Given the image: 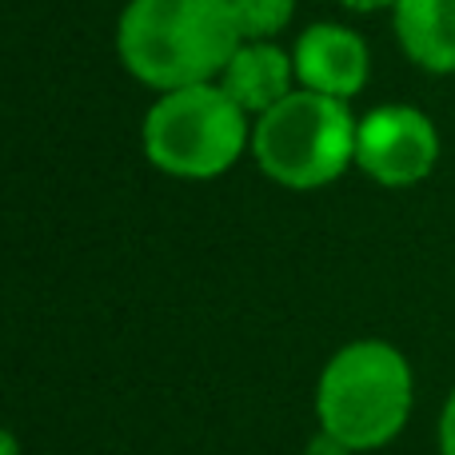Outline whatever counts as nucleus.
Wrapping results in <instances>:
<instances>
[{"instance_id": "13", "label": "nucleus", "mask_w": 455, "mask_h": 455, "mask_svg": "<svg viewBox=\"0 0 455 455\" xmlns=\"http://www.w3.org/2000/svg\"><path fill=\"white\" fill-rule=\"evenodd\" d=\"M0 455H20V440L8 427H0Z\"/></svg>"}, {"instance_id": "4", "label": "nucleus", "mask_w": 455, "mask_h": 455, "mask_svg": "<svg viewBox=\"0 0 455 455\" xmlns=\"http://www.w3.org/2000/svg\"><path fill=\"white\" fill-rule=\"evenodd\" d=\"M248 124L243 108L220 84L164 92L144 116V152L156 168L184 180L220 176L240 160Z\"/></svg>"}, {"instance_id": "2", "label": "nucleus", "mask_w": 455, "mask_h": 455, "mask_svg": "<svg viewBox=\"0 0 455 455\" xmlns=\"http://www.w3.org/2000/svg\"><path fill=\"white\" fill-rule=\"evenodd\" d=\"M411 363L384 339H355L328 360L315 387L320 432L347 451H376L403 432L411 416Z\"/></svg>"}, {"instance_id": "8", "label": "nucleus", "mask_w": 455, "mask_h": 455, "mask_svg": "<svg viewBox=\"0 0 455 455\" xmlns=\"http://www.w3.org/2000/svg\"><path fill=\"white\" fill-rule=\"evenodd\" d=\"M291 72H296V64L283 56V48L267 44V40L264 44H240L228 60V68L220 72V88L243 112L264 116L288 96Z\"/></svg>"}, {"instance_id": "6", "label": "nucleus", "mask_w": 455, "mask_h": 455, "mask_svg": "<svg viewBox=\"0 0 455 455\" xmlns=\"http://www.w3.org/2000/svg\"><path fill=\"white\" fill-rule=\"evenodd\" d=\"M296 80L307 92L347 100L368 84V44L344 24H312L296 44Z\"/></svg>"}, {"instance_id": "3", "label": "nucleus", "mask_w": 455, "mask_h": 455, "mask_svg": "<svg viewBox=\"0 0 455 455\" xmlns=\"http://www.w3.org/2000/svg\"><path fill=\"white\" fill-rule=\"evenodd\" d=\"M355 128L347 100L320 92H288L272 112H264L251 132V152L259 168L283 188H323L339 180L355 160Z\"/></svg>"}, {"instance_id": "11", "label": "nucleus", "mask_w": 455, "mask_h": 455, "mask_svg": "<svg viewBox=\"0 0 455 455\" xmlns=\"http://www.w3.org/2000/svg\"><path fill=\"white\" fill-rule=\"evenodd\" d=\"M307 455H352V451H347L339 440H331L328 432H320V435L312 440V448H307Z\"/></svg>"}, {"instance_id": "12", "label": "nucleus", "mask_w": 455, "mask_h": 455, "mask_svg": "<svg viewBox=\"0 0 455 455\" xmlns=\"http://www.w3.org/2000/svg\"><path fill=\"white\" fill-rule=\"evenodd\" d=\"M344 8H352V12H379V8H395L400 0H339Z\"/></svg>"}, {"instance_id": "10", "label": "nucleus", "mask_w": 455, "mask_h": 455, "mask_svg": "<svg viewBox=\"0 0 455 455\" xmlns=\"http://www.w3.org/2000/svg\"><path fill=\"white\" fill-rule=\"evenodd\" d=\"M440 451L455 455V392L443 403V416H440Z\"/></svg>"}, {"instance_id": "7", "label": "nucleus", "mask_w": 455, "mask_h": 455, "mask_svg": "<svg viewBox=\"0 0 455 455\" xmlns=\"http://www.w3.org/2000/svg\"><path fill=\"white\" fill-rule=\"evenodd\" d=\"M392 16L411 64L435 76L455 72V0H400Z\"/></svg>"}, {"instance_id": "9", "label": "nucleus", "mask_w": 455, "mask_h": 455, "mask_svg": "<svg viewBox=\"0 0 455 455\" xmlns=\"http://www.w3.org/2000/svg\"><path fill=\"white\" fill-rule=\"evenodd\" d=\"M228 4H232L235 28L248 44H264V40L280 36L296 12V0H228Z\"/></svg>"}, {"instance_id": "5", "label": "nucleus", "mask_w": 455, "mask_h": 455, "mask_svg": "<svg viewBox=\"0 0 455 455\" xmlns=\"http://www.w3.org/2000/svg\"><path fill=\"white\" fill-rule=\"evenodd\" d=\"M440 160V132L432 116L411 104L371 108L355 128V164L384 188H411L427 180Z\"/></svg>"}, {"instance_id": "1", "label": "nucleus", "mask_w": 455, "mask_h": 455, "mask_svg": "<svg viewBox=\"0 0 455 455\" xmlns=\"http://www.w3.org/2000/svg\"><path fill=\"white\" fill-rule=\"evenodd\" d=\"M120 60L152 88L212 84L243 44L228 0H132L120 16Z\"/></svg>"}]
</instances>
